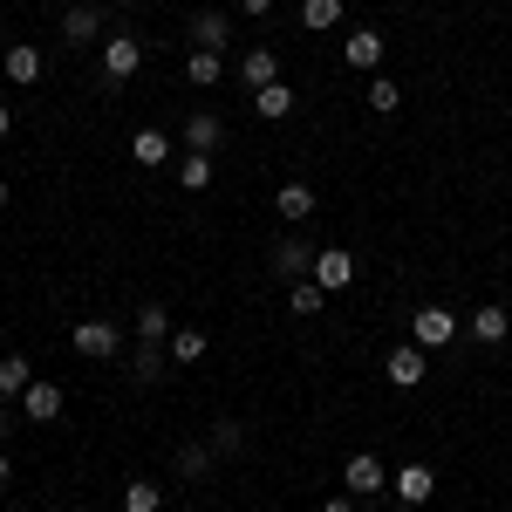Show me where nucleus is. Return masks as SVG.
<instances>
[{
    "label": "nucleus",
    "mask_w": 512,
    "mask_h": 512,
    "mask_svg": "<svg viewBox=\"0 0 512 512\" xmlns=\"http://www.w3.org/2000/svg\"><path fill=\"white\" fill-rule=\"evenodd\" d=\"M267 267H274V280H287V287H294V280H308V274H315V246H308L301 233H287V239L274 246V253H267Z\"/></svg>",
    "instance_id": "f257e3e1"
},
{
    "label": "nucleus",
    "mask_w": 512,
    "mask_h": 512,
    "mask_svg": "<svg viewBox=\"0 0 512 512\" xmlns=\"http://www.w3.org/2000/svg\"><path fill=\"white\" fill-rule=\"evenodd\" d=\"M117 349H123V328H117V321H103V315L76 321V355H89V362H110Z\"/></svg>",
    "instance_id": "f03ea898"
},
{
    "label": "nucleus",
    "mask_w": 512,
    "mask_h": 512,
    "mask_svg": "<svg viewBox=\"0 0 512 512\" xmlns=\"http://www.w3.org/2000/svg\"><path fill=\"white\" fill-rule=\"evenodd\" d=\"M410 342H417V349L458 342V315H451V308H417V315H410Z\"/></svg>",
    "instance_id": "7ed1b4c3"
},
{
    "label": "nucleus",
    "mask_w": 512,
    "mask_h": 512,
    "mask_svg": "<svg viewBox=\"0 0 512 512\" xmlns=\"http://www.w3.org/2000/svg\"><path fill=\"white\" fill-rule=\"evenodd\" d=\"M137 69H144V41L137 35H110L103 41V76L110 82H130Z\"/></svg>",
    "instance_id": "20e7f679"
},
{
    "label": "nucleus",
    "mask_w": 512,
    "mask_h": 512,
    "mask_svg": "<svg viewBox=\"0 0 512 512\" xmlns=\"http://www.w3.org/2000/svg\"><path fill=\"white\" fill-rule=\"evenodd\" d=\"M383 376H390L396 390H417V383L431 376V362H424V349H417V342H396L390 362H383Z\"/></svg>",
    "instance_id": "39448f33"
},
{
    "label": "nucleus",
    "mask_w": 512,
    "mask_h": 512,
    "mask_svg": "<svg viewBox=\"0 0 512 512\" xmlns=\"http://www.w3.org/2000/svg\"><path fill=\"white\" fill-rule=\"evenodd\" d=\"M321 287V294H335V287H349L355 280V260H349V246H321L315 253V274H308Z\"/></svg>",
    "instance_id": "423d86ee"
},
{
    "label": "nucleus",
    "mask_w": 512,
    "mask_h": 512,
    "mask_svg": "<svg viewBox=\"0 0 512 512\" xmlns=\"http://www.w3.org/2000/svg\"><path fill=\"white\" fill-rule=\"evenodd\" d=\"M274 212H280V219H287V226H294V233H301V226L315 219V192H308L301 178H287V185H280V192H274Z\"/></svg>",
    "instance_id": "0eeeda50"
},
{
    "label": "nucleus",
    "mask_w": 512,
    "mask_h": 512,
    "mask_svg": "<svg viewBox=\"0 0 512 512\" xmlns=\"http://www.w3.org/2000/svg\"><path fill=\"white\" fill-rule=\"evenodd\" d=\"M0 69H7L14 89H35V82H41V48H35V41H14V48L0 55Z\"/></svg>",
    "instance_id": "6e6552de"
},
{
    "label": "nucleus",
    "mask_w": 512,
    "mask_h": 512,
    "mask_svg": "<svg viewBox=\"0 0 512 512\" xmlns=\"http://www.w3.org/2000/svg\"><path fill=\"white\" fill-rule=\"evenodd\" d=\"M267 82H280V55H274V48H246V55H239V89L260 96Z\"/></svg>",
    "instance_id": "1a4fd4ad"
},
{
    "label": "nucleus",
    "mask_w": 512,
    "mask_h": 512,
    "mask_svg": "<svg viewBox=\"0 0 512 512\" xmlns=\"http://www.w3.org/2000/svg\"><path fill=\"white\" fill-rule=\"evenodd\" d=\"M226 41H233V14H219V7L192 14V48H212V55H226Z\"/></svg>",
    "instance_id": "9d476101"
},
{
    "label": "nucleus",
    "mask_w": 512,
    "mask_h": 512,
    "mask_svg": "<svg viewBox=\"0 0 512 512\" xmlns=\"http://www.w3.org/2000/svg\"><path fill=\"white\" fill-rule=\"evenodd\" d=\"M21 417L28 424H55L62 417V383H28L21 390Z\"/></svg>",
    "instance_id": "9b49d317"
},
{
    "label": "nucleus",
    "mask_w": 512,
    "mask_h": 512,
    "mask_svg": "<svg viewBox=\"0 0 512 512\" xmlns=\"http://www.w3.org/2000/svg\"><path fill=\"white\" fill-rule=\"evenodd\" d=\"M349 499H369V492H383V485H390V472H383V458H369V451H355L349 458Z\"/></svg>",
    "instance_id": "f8f14e48"
},
{
    "label": "nucleus",
    "mask_w": 512,
    "mask_h": 512,
    "mask_svg": "<svg viewBox=\"0 0 512 512\" xmlns=\"http://www.w3.org/2000/svg\"><path fill=\"white\" fill-rule=\"evenodd\" d=\"M390 485H396V499H403V506H431L437 472H431V465H403V472H396Z\"/></svg>",
    "instance_id": "ddd939ff"
},
{
    "label": "nucleus",
    "mask_w": 512,
    "mask_h": 512,
    "mask_svg": "<svg viewBox=\"0 0 512 512\" xmlns=\"http://www.w3.org/2000/svg\"><path fill=\"white\" fill-rule=\"evenodd\" d=\"M164 362H171V355H164V342H137V355H130V383H144V390H151V383H164Z\"/></svg>",
    "instance_id": "4468645a"
},
{
    "label": "nucleus",
    "mask_w": 512,
    "mask_h": 512,
    "mask_svg": "<svg viewBox=\"0 0 512 512\" xmlns=\"http://www.w3.org/2000/svg\"><path fill=\"white\" fill-rule=\"evenodd\" d=\"M62 35H69V41H103V7L76 0V7L62 14Z\"/></svg>",
    "instance_id": "2eb2a0df"
},
{
    "label": "nucleus",
    "mask_w": 512,
    "mask_h": 512,
    "mask_svg": "<svg viewBox=\"0 0 512 512\" xmlns=\"http://www.w3.org/2000/svg\"><path fill=\"white\" fill-rule=\"evenodd\" d=\"M130 158L144 164V171H158V164H171V137L164 130H137L130 137Z\"/></svg>",
    "instance_id": "dca6fc26"
},
{
    "label": "nucleus",
    "mask_w": 512,
    "mask_h": 512,
    "mask_svg": "<svg viewBox=\"0 0 512 512\" xmlns=\"http://www.w3.org/2000/svg\"><path fill=\"white\" fill-rule=\"evenodd\" d=\"M123 512H164L158 478H123Z\"/></svg>",
    "instance_id": "f3484780"
},
{
    "label": "nucleus",
    "mask_w": 512,
    "mask_h": 512,
    "mask_svg": "<svg viewBox=\"0 0 512 512\" xmlns=\"http://www.w3.org/2000/svg\"><path fill=\"white\" fill-rule=\"evenodd\" d=\"M35 383V369H28V355H0V396L7 403H21V390Z\"/></svg>",
    "instance_id": "a211bd4d"
},
{
    "label": "nucleus",
    "mask_w": 512,
    "mask_h": 512,
    "mask_svg": "<svg viewBox=\"0 0 512 512\" xmlns=\"http://www.w3.org/2000/svg\"><path fill=\"white\" fill-rule=\"evenodd\" d=\"M219 76H226V62H219L212 48H192V55H185V82H192V89H212Z\"/></svg>",
    "instance_id": "6ab92c4d"
},
{
    "label": "nucleus",
    "mask_w": 512,
    "mask_h": 512,
    "mask_svg": "<svg viewBox=\"0 0 512 512\" xmlns=\"http://www.w3.org/2000/svg\"><path fill=\"white\" fill-rule=\"evenodd\" d=\"M472 335H478V342H506V335H512V315L485 301V308H472Z\"/></svg>",
    "instance_id": "aec40b11"
},
{
    "label": "nucleus",
    "mask_w": 512,
    "mask_h": 512,
    "mask_svg": "<svg viewBox=\"0 0 512 512\" xmlns=\"http://www.w3.org/2000/svg\"><path fill=\"white\" fill-rule=\"evenodd\" d=\"M253 110H260V117H267V123L294 117V89H287V82H267V89L253 96Z\"/></svg>",
    "instance_id": "412c9836"
},
{
    "label": "nucleus",
    "mask_w": 512,
    "mask_h": 512,
    "mask_svg": "<svg viewBox=\"0 0 512 512\" xmlns=\"http://www.w3.org/2000/svg\"><path fill=\"white\" fill-rule=\"evenodd\" d=\"M219 137H226V123L212 117V110H198V117L185 123V151H212V144H219Z\"/></svg>",
    "instance_id": "4be33fe9"
},
{
    "label": "nucleus",
    "mask_w": 512,
    "mask_h": 512,
    "mask_svg": "<svg viewBox=\"0 0 512 512\" xmlns=\"http://www.w3.org/2000/svg\"><path fill=\"white\" fill-rule=\"evenodd\" d=\"M383 62V35L376 28H355L349 35V69H376Z\"/></svg>",
    "instance_id": "5701e85b"
},
{
    "label": "nucleus",
    "mask_w": 512,
    "mask_h": 512,
    "mask_svg": "<svg viewBox=\"0 0 512 512\" xmlns=\"http://www.w3.org/2000/svg\"><path fill=\"white\" fill-rule=\"evenodd\" d=\"M137 342H171V308L144 301V308H137Z\"/></svg>",
    "instance_id": "b1692460"
},
{
    "label": "nucleus",
    "mask_w": 512,
    "mask_h": 512,
    "mask_svg": "<svg viewBox=\"0 0 512 512\" xmlns=\"http://www.w3.org/2000/svg\"><path fill=\"white\" fill-rule=\"evenodd\" d=\"M178 185H185V192H205V185H212V151H185V158H178Z\"/></svg>",
    "instance_id": "393cba45"
},
{
    "label": "nucleus",
    "mask_w": 512,
    "mask_h": 512,
    "mask_svg": "<svg viewBox=\"0 0 512 512\" xmlns=\"http://www.w3.org/2000/svg\"><path fill=\"white\" fill-rule=\"evenodd\" d=\"M164 355L185 369V362H198L205 355V328H171V342H164Z\"/></svg>",
    "instance_id": "a878e982"
},
{
    "label": "nucleus",
    "mask_w": 512,
    "mask_h": 512,
    "mask_svg": "<svg viewBox=\"0 0 512 512\" xmlns=\"http://www.w3.org/2000/svg\"><path fill=\"white\" fill-rule=\"evenodd\" d=\"M212 472V444H178V478H205Z\"/></svg>",
    "instance_id": "bb28decb"
},
{
    "label": "nucleus",
    "mask_w": 512,
    "mask_h": 512,
    "mask_svg": "<svg viewBox=\"0 0 512 512\" xmlns=\"http://www.w3.org/2000/svg\"><path fill=\"white\" fill-rule=\"evenodd\" d=\"M301 21H308V28H335V21H342V0H308V7H301Z\"/></svg>",
    "instance_id": "cd10ccee"
},
{
    "label": "nucleus",
    "mask_w": 512,
    "mask_h": 512,
    "mask_svg": "<svg viewBox=\"0 0 512 512\" xmlns=\"http://www.w3.org/2000/svg\"><path fill=\"white\" fill-rule=\"evenodd\" d=\"M239 444H246V431H239L233 417H226V424H212V458H233Z\"/></svg>",
    "instance_id": "c85d7f7f"
},
{
    "label": "nucleus",
    "mask_w": 512,
    "mask_h": 512,
    "mask_svg": "<svg viewBox=\"0 0 512 512\" xmlns=\"http://www.w3.org/2000/svg\"><path fill=\"white\" fill-rule=\"evenodd\" d=\"M396 103H403V89H396L390 76H376V82H369V110H383V117H390Z\"/></svg>",
    "instance_id": "c756f323"
},
{
    "label": "nucleus",
    "mask_w": 512,
    "mask_h": 512,
    "mask_svg": "<svg viewBox=\"0 0 512 512\" xmlns=\"http://www.w3.org/2000/svg\"><path fill=\"white\" fill-rule=\"evenodd\" d=\"M321 301H328V294H321L315 280H294V315H321Z\"/></svg>",
    "instance_id": "7c9ffc66"
},
{
    "label": "nucleus",
    "mask_w": 512,
    "mask_h": 512,
    "mask_svg": "<svg viewBox=\"0 0 512 512\" xmlns=\"http://www.w3.org/2000/svg\"><path fill=\"white\" fill-rule=\"evenodd\" d=\"M239 14H253V21H260V14H274V0H239Z\"/></svg>",
    "instance_id": "2f4dec72"
},
{
    "label": "nucleus",
    "mask_w": 512,
    "mask_h": 512,
    "mask_svg": "<svg viewBox=\"0 0 512 512\" xmlns=\"http://www.w3.org/2000/svg\"><path fill=\"white\" fill-rule=\"evenodd\" d=\"M14 431V403H7V396H0V437Z\"/></svg>",
    "instance_id": "473e14b6"
},
{
    "label": "nucleus",
    "mask_w": 512,
    "mask_h": 512,
    "mask_svg": "<svg viewBox=\"0 0 512 512\" xmlns=\"http://www.w3.org/2000/svg\"><path fill=\"white\" fill-rule=\"evenodd\" d=\"M7 130H14V110H7V103H0V137H7Z\"/></svg>",
    "instance_id": "72a5a7b5"
},
{
    "label": "nucleus",
    "mask_w": 512,
    "mask_h": 512,
    "mask_svg": "<svg viewBox=\"0 0 512 512\" xmlns=\"http://www.w3.org/2000/svg\"><path fill=\"white\" fill-rule=\"evenodd\" d=\"M328 512H355V506H349V492H342V499H328Z\"/></svg>",
    "instance_id": "f704fd0d"
},
{
    "label": "nucleus",
    "mask_w": 512,
    "mask_h": 512,
    "mask_svg": "<svg viewBox=\"0 0 512 512\" xmlns=\"http://www.w3.org/2000/svg\"><path fill=\"white\" fill-rule=\"evenodd\" d=\"M7 478H14V465H7V451H0V485H7Z\"/></svg>",
    "instance_id": "c9c22d12"
},
{
    "label": "nucleus",
    "mask_w": 512,
    "mask_h": 512,
    "mask_svg": "<svg viewBox=\"0 0 512 512\" xmlns=\"http://www.w3.org/2000/svg\"><path fill=\"white\" fill-rule=\"evenodd\" d=\"M0 205H7V178H0Z\"/></svg>",
    "instance_id": "e433bc0d"
},
{
    "label": "nucleus",
    "mask_w": 512,
    "mask_h": 512,
    "mask_svg": "<svg viewBox=\"0 0 512 512\" xmlns=\"http://www.w3.org/2000/svg\"><path fill=\"white\" fill-rule=\"evenodd\" d=\"M117 7H137V0H117Z\"/></svg>",
    "instance_id": "4c0bfd02"
},
{
    "label": "nucleus",
    "mask_w": 512,
    "mask_h": 512,
    "mask_svg": "<svg viewBox=\"0 0 512 512\" xmlns=\"http://www.w3.org/2000/svg\"><path fill=\"white\" fill-rule=\"evenodd\" d=\"M41 512H62V506H41Z\"/></svg>",
    "instance_id": "58836bf2"
},
{
    "label": "nucleus",
    "mask_w": 512,
    "mask_h": 512,
    "mask_svg": "<svg viewBox=\"0 0 512 512\" xmlns=\"http://www.w3.org/2000/svg\"><path fill=\"white\" fill-rule=\"evenodd\" d=\"M178 512H192V506H178Z\"/></svg>",
    "instance_id": "ea45409f"
}]
</instances>
